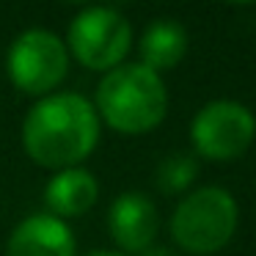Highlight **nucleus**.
I'll use <instances>...</instances> for the list:
<instances>
[{
    "label": "nucleus",
    "mask_w": 256,
    "mask_h": 256,
    "mask_svg": "<svg viewBox=\"0 0 256 256\" xmlns=\"http://www.w3.org/2000/svg\"><path fill=\"white\" fill-rule=\"evenodd\" d=\"M140 66L152 72H168L188 52V30L176 20H154L140 36Z\"/></svg>",
    "instance_id": "10"
},
{
    "label": "nucleus",
    "mask_w": 256,
    "mask_h": 256,
    "mask_svg": "<svg viewBox=\"0 0 256 256\" xmlns=\"http://www.w3.org/2000/svg\"><path fill=\"white\" fill-rule=\"evenodd\" d=\"M12 83L28 96H50L69 72V50L52 30L30 28L14 39L6 56Z\"/></svg>",
    "instance_id": "5"
},
{
    "label": "nucleus",
    "mask_w": 256,
    "mask_h": 256,
    "mask_svg": "<svg viewBox=\"0 0 256 256\" xmlns=\"http://www.w3.org/2000/svg\"><path fill=\"white\" fill-rule=\"evenodd\" d=\"M96 116L122 135L152 132L168 113L162 78L140 64H122L102 78L96 88Z\"/></svg>",
    "instance_id": "2"
},
{
    "label": "nucleus",
    "mask_w": 256,
    "mask_h": 256,
    "mask_svg": "<svg viewBox=\"0 0 256 256\" xmlns=\"http://www.w3.org/2000/svg\"><path fill=\"white\" fill-rule=\"evenodd\" d=\"M64 44L69 56H74V61L86 69L108 74L127 58L132 44V25L116 8L91 6L72 20Z\"/></svg>",
    "instance_id": "4"
},
{
    "label": "nucleus",
    "mask_w": 256,
    "mask_h": 256,
    "mask_svg": "<svg viewBox=\"0 0 256 256\" xmlns=\"http://www.w3.org/2000/svg\"><path fill=\"white\" fill-rule=\"evenodd\" d=\"M78 240L66 220L39 212L14 226L6 245V256H74Z\"/></svg>",
    "instance_id": "8"
},
{
    "label": "nucleus",
    "mask_w": 256,
    "mask_h": 256,
    "mask_svg": "<svg viewBox=\"0 0 256 256\" xmlns=\"http://www.w3.org/2000/svg\"><path fill=\"white\" fill-rule=\"evenodd\" d=\"M256 138V116L234 100H212L190 122V140L204 160L228 162L242 157Z\"/></svg>",
    "instance_id": "6"
},
{
    "label": "nucleus",
    "mask_w": 256,
    "mask_h": 256,
    "mask_svg": "<svg viewBox=\"0 0 256 256\" xmlns=\"http://www.w3.org/2000/svg\"><path fill=\"white\" fill-rule=\"evenodd\" d=\"M198 176V160L188 152H174L157 166V188L166 196H179Z\"/></svg>",
    "instance_id": "11"
},
{
    "label": "nucleus",
    "mask_w": 256,
    "mask_h": 256,
    "mask_svg": "<svg viewBox=\"0 0 256 256\" xmlns=\"http://www.w3.org/2000/svg\"><path fill=\"white\" fill-rule=\"evenodd\" d=\"M240 223V206L226 188H198L176 204L171 215V237L182 250L210 256L232 242Z\"/></svg>",
    "instance_id": "3"
},
{
    "label": "nucleus",
    "mask_w": 256,
    "mask_h": 256,
    "mask_svg": "<svg viewBox=\"0 0 256 256\" xmlns=\"http://www.w3.org/2000/svg\"><path fill=\"white\" fill-rule=\"evenodd\" d=\"M88 256H124V254H110V250H96V254H88Z\"/></svg>",
    "instance_id": "13"
},
{
    "label": "nucleus",
    "mask_w": 256,
    "mask_h": 256,
    "mask_svg": "<svg viewBox=\"0 0 256 256\" xmlns=\"http://www.w3.org/2000/svg\"><path fill=\"white\" fill-rule=\"evenodd\" d=\"M100 198V182L86 168H64L47 182L44 188V204L47 212L61 220L66 218L86 215Z\"/></svg>",
    "instance_id": "9"
},
{
    "label": "nucleus",
    "mask_w": 256,
    "mask_h": 256,
    "mask_svg": "<svg viewBox=\"0 0 256 256\" xmlns=\"http://www.w3.org/2000/svg\"><path fill=\"white\" fill-rule=\"evenodd\" d=\"M138 256H179V254L171 248H157V245H152L149 250H144V254H138Z\"/></svg>",
    "instance_id": "12"
},
{
    "label": "nucleus",
    "mask_w": 256,
    "mask_h": 256,
    "mask_svg": "<svg viewBox=\"0 0 256 256\" xmlns=\"http://www.w3.org/2000/svg\"><path fill=\"white\" fill-rule=\"evenodd\" d=\"M160 228L157 206L152 204L149 196L138 190L122 193L108 210V232L113 242L127 254H144L152 248Z\"/></svg>",
    "instance_id": "7"
},
{
    "label": "nucleus",
    "mask_w": 256,
    "mask_h": 256,
    "mask_svg": "<svg viewBox=\"0 0 256 256\" xmlns=\"http://www.w3.org/2000/svg\"><path fill=\"white\" fill-rule=\"evenodd\" d=\"M100 116L83 94L42 96L22 122L25 154L42 168H78L100 144Z\"/></svg>",
    "instance_id": "1"
}]
</instances>
